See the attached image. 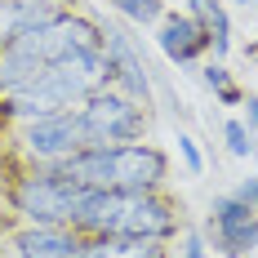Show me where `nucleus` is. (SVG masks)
Listing matches in <instances>:
<instances>
[{"mask_svg": "<svg viewBox=\"0 0 258 258\" xmlns=\"http://www.w3.org/2000/svg\"><path fill=\"white\" fill-rule=\"evenodd\" d=\"M227 5H240V9H258V0H227Z\"/></svg>", "mask_w": 258, "mask_h": 258, "instance_id": "obj_20", "label": "nucleus"}, {"mask_svg": "<svg viewBox=\"0 0 258 258\" xmlns=\"http://www.w3.org/2000/svg\"><path fill=\"white\" fill-rule=\"evenodd\" d=\"M9 143H14L18 165L53 169V165H62L72 152L85 147V129H80V116H76V107H72V111H53V116H40V120L14 125Z\"/></svg>", "mask_w": 258, "mask_h": 258, "instance_id": "obj_3", "label": "nucleus"}, {"mask_svg": "<svg viewBox=\"0 0 258 258\" xmlns=\"http://www.w3.org/2000/svg\"><path fill=\"white\" fill-rule=\"evenodd\" d=\"M111 236H129V240H178L182 236V201L165 191H143V196H125L120 201V223Z\"/></svg>", "mask_w": 258, "mask_h": 258, "instance_id": "obj_5", "label": "nucleus"}, {"mask_svg": "<svg viewBox=\"0 0 258 258\" xmlns=\"http://www.w3.org/2000/svg\"><path fill=\"white\" fill-rule=\"evenodd\" d=\"M5 240L14 258H80L85 245V236L67 223H14Z\"/></svg>", "mask_w": 258, "mask_h": 258, "instance_id": "obj_8", "label": "nucleus"}, {"mask_svg": "<svg viewBox=\"0 0 258 258\" xmlns=\"http://www.w3.org/2000/svg\"><path fill=\"white\" fill-rule=\"evenodd\" d=\"M152 31H156V49L165 53V62H174V67H196L209 53V36H205V27L196 23L191 14L169 9Z\"/></svg>", "mask_w": 258, "mask_h": 258, "instance_id": "obj_9", "label": "nucleus"}, {"mask_svg": "<svg viewBox=\"0 0 258 258\" xmlns=\"http://www.w3.org/2000/svg\"><path fill=\"white\" fill-rule=\"evenodd\" d=\"M107 9H116L129 27H156L165 14H169L165 0H107Z\"/></svg>", "mask_w": 258, "mask_h": 258, "instance_id": "obj_12", "label": "nucleus"}, {"mask_svg": "<svg viewBox=\"0 0 258 258\" xmlns=\"http://www.w3.org/2000/svg\"><path fill=\"white\" fill-rule=\"evenodd\" d=\"M80 258H174L169 240H129V236H85Z\"/></svg>", "mask_w": 258, "mask_h": 258, "instance_id": "obj_10", "label": "nucleus"}, {"mask_svg": "<svg viewBox=\"0 0 258 258\" xmlns=\"http://www.w3.org/2000/svg\"><path fill=\"white\" fill-rule=\"evenodd\" d=\"M223 143H227V152H232L236 160H249L254 147H258V143H254V129L245 125V120H236V116H232V120H223Z\"/></svg>", "mask_w": 258, "mask_h": 258, "instance_id": "obj_13", "label": "nucleus"}, {"mask_svg": "<svg viewBox=\"0 0 258 258\" xmlns=\"http://www.w3.org/2000/svg\"><path fill=\"white\" fill-rule=\"evenodd\" d=\"M240 107H245V125L258 134V98H254V94H245V103H240Z\"/></svg>", "mask_w": 258, "mask_h": 258, "instance_id": "obj_19", "label": "nucleus"}, {"mask_svg": "<svg viewBox=\"0 0 258 258\" xmlns=\"http://www.w3.org/2000/svg\"><path fill=\"white\" fill-rule=\"evenodd\" d=\"M205 240H214V249L223 258H245L249 249H258V209L245 205L232 191L214 196V201H209Z\"/></svg>", "mask_w": 258, "mask_h": 258, "instance_id": "obj_7", "label": "nucleus"}, {"mask_svg": "<svg viewBox=\"0 0 258 258\" xmlns=\"http://www.w3.org/2000/svg\"><path fill=\"white\" fill-rule=\"evenodd\" d=\"M169 152L156 147V143H120L111 147V191H125V196H143V191H165L169 187Z\"/></svg>", "mask_w": 258, "mask_h": 258, "instance_id": "obj_6", "label": "nucleus"}, {"mask_svg": "<svg viewBox=\"0 0 258 258\" xmlns=\"http://www.w3.org/2000/svg\"><path fill=\"white\" fill-rule=\"evenodd\" d=\"M103 58L111 67V89L129 94L134 103H143L147 111L156 107V76L147 67L143 40L120 23H103Z\"/></svg>", "mask_w": 258, "mask_h": 258, "instance_id": "obj_4", "label": "nucleus"}, {"mask_svg": "<svg viewBox=\"0 0 258 258\" xmlns=\"http://www.w3.org/2000/svg\"><path fill=\"white\" fill-rule=\"evenodd\" d=\"M232 196H240L245 205H254V209H258V178H240V182H236V191H232Z\"/></svg>", "mask_w": 258, "mask_h": 258, "instance_id": "obj_17", "label": "nucleus"}, {"mask_svg": "<svg viewBox=\"0 0 258 258\" xmlns=\"http://www.w3.org/2000/svg\"><path fill=\"white\" fill-rule=\"evenodd\" d=\"M201 85L218 94V89H227V85H236V80H232V72H227V62H223V58H209L205 67H201Z\"/></svg>", "mask_w": 258, "mask_h": 258, "instance_id": "obj_14", "label": "nucleus"}, {"mask_svg": "<svg viewBox=\"0 0 258 258\" xmlns=\"http://www.w3.org/2000/svg\"><path fill=\"white\" fill-rule=\"evenodd\" d=\"M214 98H218L223 107H240V103H245V89H240V85H227V89H218Z\"/></svg>", "mask_w": 258, "mask_h": 258, "instance_id": "obj_18", "label": "nucleus"}, {"mask_svg": "<svg viewBox=\"0 0 258 258\" xmlns=\"http://www.w3.org/2000/svg\"><path fill=\"white\" fill-rule=\"evenodd\" d=\"M80 129H85V147H120V143H143L152 129V111L134 103L120 89H94L85 103L76 107Z\"/></svg>", "mask_w": 258, "mask_h": 258, "instance_id": "obj_2", "label": "nucleus"}, {"mask_svg": "<svg viewBox=\"0 0 258 258\" xmlns=\"http://www.w3.org/2000/svg\"><path fill=\"white\" fill-rule=\"evenodd\" d=\"M178 258H209V240H205V232H196V227H182Z\"/></svg>", "mask_w": 258, "mask_h": 258, "instance_id": "obj_15", "label": "nucleus"}, {"mask_svg": "<svg viewBox=\"0 0 258 258\" xmlns=\"http://www.w3.org/2000/svg\"><path fill=\"white\" fill-rule=\"evenodd\" d=\"M76 191L80 187H72L58 169L23 165L5 182V209H9L14 223H72Z\"/></svg>", "mask_w": 258, "mask_h": 258, "instance_id": "obj_1", "label": "nucleus"}, {"mask_svg": "<svg viewBox=\"0 0 258 258\" xmlns=\"http://www.w3.org/2000/svg\"><path fill=\"white\" fill-rule=\"evenodd\" d=\"M178 156H182V165H187V174H205V156H201L191 134H178Z\"/></svg>", "mask_w": 258, "mask_h": 258, "instance_id": "obj_16", "label": "nucleus"}, {"mask_svg": "<svg viewBox=\"0 0 258 258\" xmlns=\"http://www.w3.org/2000/svg\"><path fill=\"white\" fill-rule=\"evenodd\" d=\"M196 23L205 27L209 36V58H227L232 53V14H227V0H187V9Z\"/></svg>", "mask_w": 258, "mask_h": 258, "instance_id": "obj_11", "label": "nucleus"}]
</instances>
